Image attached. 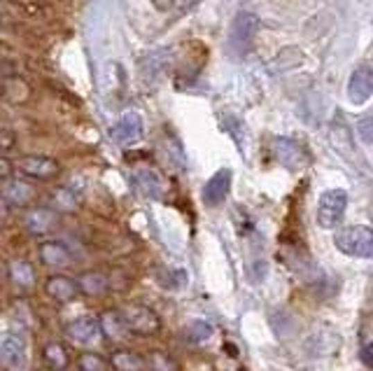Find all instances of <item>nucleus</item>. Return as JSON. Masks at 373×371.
<instances>
[{
	"label": "nucleus",
	"instance_id": "obj_20",
	"mask_svg": "<svg viewBox=\"0 0 373 371\" xmlns=\"http://www.w3.org/2000/svg\"><path fill=\"white\" fill-rule=\"evenodd\" d=\"M110 364L117 371H143L147 367V362L138 353H131V350H114L110 355Z\"/></svg>",
	"mask_w": 373,
	"mask_h": 371
},
{
	"label": "nucleus",
	"instance_id": "obj_3",
	"mask_svg": "<svg viewBox=\"0 0 373 371\" xmlns=\"http://www.w3.org/2000/svg\"><path fill=\"white\" fill-rule=\"evenodd\" d=\"M124 318H126L128 329L138 336H154L162 331V318H159L150 306H140V304L128 306L124 311Z\"/></svg>",
	"mask_w": 373,
	"mask_h": 371
},
{
	"label": "nucleus",
	"instance_id": "obj_5",
	"mask_svg": "<svg viewBox=\"0 0 373 371\" xmlns=\"http://www.w3.org/2000/svg\"><path fill=\"white\" fill-rule=\"evenodd\" d=\"M273 157L278 159L280 166H285L289 171H299L311 164V157H308V152L304 150V145L292 138H275Z\"/></svg>",
	"mask_w": 373,
	"mask_h": 371
},
{
	"label": "nucleus",
	"instance_id": "obj_28",
	"mask_svg": "<svg viewBox=\"0 0 373 371\" xmlns=\"http://www.w3.org/2000/svg\"><path fill=\"white\" fill-rule=\"evenodd\" d=\"M10 150H12V136H10V131H3V152L8 155Z\"/></svg>",
	"mask_w": 373,
	"mask_h": 371
},
{
	"label": "nucleus",
	"instance_id": "obj_10",
	"mask_svg": "<svg viewBox=\"0 0 373 371\" xmlns=\"http://www.w3.org/2000/svg\"><path fill=\"white\" fill-rule=\"evenodd\" d=\"M66 334L73 338L75 343H82V345L98 341L101 334H103L101 318H94V316H80V318H75L73 322H68Z\"/></svg>",
	"mask_w": 373,
	"mask_h": 371
},
{
	"label": "nucleus",
	"instance_id": "obj_21",
	"mask_svg": "<svg viewBox=\"0 0 373 371\" xmlns=\"http://www.w3.org/2000/svg\"><path fill=\"white\" fill-rule=\"evenodd\" d=\"M42 357H44V362H47V367L51 371H63L68 367V353L61 343H47L44 345Z\"/></svg>",
	"mask_w": 373,
	"mask_h": 371
},
{
	"label": "nucleus",
	"instance_id": "obj_6",
	"mask_svg": "<svg viewBox=\"0 0 373 371\" xmlns=\"http://www.w3.org/2000/svg\"><path fill=\"white\" fill-rule=\"evenodd\" d=\"M229 189H231V171L229 169L217 171L201 189L203 206H208V208L222 206V203L227 201V196H229Z\"/></svg>",
	"mask_w": 373,
	"mask_h": 371
},
{
	"label": "nucleus",
	"instance_id": "obj_26",
	"mask_svg": "<svg viewBox=\"0 0 373 371\" xmlns=\"http://www.w3.org/2000/svg\"><path fill=\"white\" fill-rule=\"evenodd\" d=\"M359 360H362L364 367L373 369V341H369L362 350H359Z\"/></svg>",
	"mask_w": 373,
	"mask_h": 371
},
{
	"label": "nucleus",
	"instance_id": "obj_27",
	"mask_svg": "<svg viewBox=\"0 0 373 371\" xmlns=\"http://www.w3.org/2000/svg\"><path fill=\"white\" fill-rule=\"evenodd\" d=\"M359 133H362L366 143H373V119H364L362 124H359Z\"/></svg>",
	"mask_w": 373,
	"mask_h": 371
},
{
	"label": "nucleus",
	"instance_id": "obj_16",
	"mask_svg": "<svg viewBox=\"0 0 373 371\" xmlns=\"http://www.w3.org/2000/svg\"><path fill=\"white\" fill-rule=\"evenodd\" d=\"M37 257H40L42 264L49 266V268H66V266H70V250L59 241L42 243L40 250H37Z\"/></svg>",
	"mask_w": 373,
	"mask_h": 371
},
{
	"label": "nucleus",
	"instance_id": "obj_15",
	"mask_svg": "<svg viewBox=\"0 0 373 371\" xmlns=\"http://www.w3.org/2000/svg\"><path fill=\"white\" fill-rule=\"evenodd\" d=\"M131 182L136 184V189L147 199H162L164 194V182L152 169H138L131 175Z\"/></svg>",
	"mask_w": 373,
	"mask_h": 371
},
{
	"label": "nucleus",
	"instance_id": "obj_23",
	"mask_svg": "<svg viewBox=\"0 0 373 371\" xmlns=\"http://www.w3.org/2000/svg\"><path fill=\"white\" fill-rule=\"evenodd\" d=\"M77 369L80 371H107L110 364L105 362V357H101L96 353H82L77 357Z\"/></svg>",
	"mask_w": 373,
	"mask_h": 371
},
{
	"label": "nucleus",
	"instance_id": "obj_7",
	"mask_svg": "<svg viewBox=\"0 0 373 371\" xmlns=\"http://www.w3.org/2000/svg\"><path fill=\"white\" fill-rule=\"evenodd\" d=\"M110 136L117 145H136L140 138H143V119H140L138 112H126L121 114L117 124L110 129Z\"/></svg>",
	"mask_w": 373,
	"mask_h": 371
},
{
	"label": "nucleus",
	"instance_id": "obj_2",
	"mask_svg": "<svg viewBox=\"0 0 373 371\" xmlns=\"http://www.w3.org/2000/svg\"><path fill=\"white\" fill-rule=\"evenodd\" d=\"M345 208H348V191L345 189H327L320 196L318 203V225L322 229L338 227V222L343 220Z\"/></svg>",
	"mask_w": 373,
	"mask_h": 371
},
{
	"label": "nucleus",
	"instance_id": "obj_22",
	"mask_svg": "<svg viewBox=\"0 0 373 371\" xmlns=\"http://www.w3.org/2000/svg\"><path fill=\"white\" fill-rule=\"evenodd\" d=\"M51 201H54L56 210H66V213H70V210H75L77 206H80V199H77L73 191L66 189V187L56 189L54 194H51Z\"/></svg>",
	"mask_w": 373,
	"mask_h": 371
},
{
	"label": "nucleus",
	"instance_id": "obj_18",
	"mask_svg": "<svg viewBox=\"0 0 373 371\" xmlns=\"http://www.w3.org/2000/svg\"><path fill=\"white\" fill-rule=\"evenodd\" d=\"M101 327H103V334H105L110 341H126L128 336V325H126V318L124 313L119 311H105L101 316Z\"/></svg>",
	"mask_w": 373,
	"mask_h": 371
},
{
	"label": "nucleus",
	"instance_id": "obj_19",
	"mask_svg": "<svg viewBox=\"0 0 373 371\" xmlns=\"http://www.w3.org/2000/svg\"><path fill=\"white\" fill-rule=\"evenodd\" d=\"M77 285H80V292L85 297H101L110 287V280H107V276H103L101 271H87L77 278Z\"/></svg>",
	"mask_w": 373,
	"mask_h": 371
},
{
	"label": "nucleus",
	"instance_id": "obj_1",
	"mask_svg": "<svg viewBox=\"0 0 373 371\" xmlns=\"http://www.w3.org/2000/svg\"><path fill=\"white\" fill-rule=\"evenodd\" d=\"M333 245L338 248V252L348 254V257L371 259L373 257V229L364 225L343 227L333 236Z\"/></svg>",
	"mask_w": 373,
	"mask_h": 371
},
{
	"label": "nucleus",
	"instance_id": "obj_8",
	"mask_svg": "<svg viewBox=\"0 0 373 371\" xmlns=\"http://www.w3.org/2000/svg\"><path fill=\"white\" fill-rule=\"evenodd\" d=\"M35 199V189L19 178H5L3 180V201L8 208H26Z\"/></svg>",
	"mask_w": 373,
	"mask_h": 371
},
{
	"label": "nucleus",
	"instance_id": "obj_17",
	"mask_svg": "<svg viewBox=\"0 0 373 371\" xmlns=\"http://www.w3.org/2000/svg\"><path fill=\"white\" fill-rule=\"evenodd\" d=\"M8 278L15 287L31 290L35 285V266L28 259H12L8 264Z\"/></svg>",
	"mask_w": 373,
	"mask_h": 371
},
{
	"label": "nucleus",
	"instance_id": "obj_9",
	"mask_svg": "<svg viewBox=\"0 0 373 371\" xmlns=\"http://www.w3.org/2000/svg\"><path fill=\"white\" fill-rule=\"evenodd\" d=\"M15 169L35 180H51L59 175V164L49 157H21L15 162Z\"/></svg>",
	"mask_w": 373,
	"mask_h": 371
},
{
	"label": "nucleus",
	"instance_id": "obj_12",
	"mask_svg": "<svg viewBox=\"0 0 373 371\" xmlns=\"http://www.w3.org/2000/svg\"><path fill=\"white\" fill-rule=\"evenodd\" d=\"M373 96V68H357L348 82V98L355 105L366 103Z\"/></svg>",
	"mask_w": 373,
	"mask_h": 371
},
{
	"label": "nucleus",
	"instance_id": "obj_11",
	"mask_svg": "<svg viewBox=\"0 0 373 371\" xmlns=\"http://www.w3.org/2000/svg\"><path fill=\"white\" fill-rule=\"evenodd\" d=\"M0 355H3V364L8 369H21L26 364V338L17 331H8L0 343Z\"/></svg>",
	"mask_w": 373,
	"mask_h": 371
},
{
	"label": "nucleus",
	"instance_id": "obj_24",
	"mask_svg": "<svg viewBox=\"0 0 373 371\" xmlns=\"http://www.w3.org/2000/svg\"><path fill=\"white\" fill-rule=\"evenodd\" d=\"M186 336H189V341H194V343L208 341L212 336V325H208L205 320H194V322L186 327Z\"/></svg>",
	"mask_w": 373,
	"mask_h": 371
},
{
	"label": "nucleus",
	"instance_id": "obj_13",
	"mask_svg": "<svg viewBox=\"0 0 373 371\" xmlns=\"http://www.w3.org/2000/svg\"><path fill=\"white\" fill-rule=\"evenodd\" d=\"M44 290L54 302L59 304H70L75 302L77 297H80V285H77V280L68 278V276H61V273H56V276H49L47 278V285H44Z\"/></svg>",
	"mask_w": 373,
	"mask_h": 371
},
{
	"label": "nucleus",
	"instance_id": "obj_4",
	"mask_svg": "<svg viewBox=\"0 0 373 371\" xmlns=\"http://www.w3.org/2000/svg\"><path fill=\"white\" fill-rule=\"evenodd\" d=\"M257 31H259V17L252 15V12H238L234 24H231V33L229 42L236 52H245L250 47V42L254 40Z\"/></svg>",
	"mask_w": 373,
	"mask_h": 371
},
{
	"label": "nucleus",
	"instance_id": "obj_14",
	"mask_svg": "<svg viewBox=\"0 0 373 371\" xmlns=\"http://www.w3.org/2000/svg\"><path fill=\"white\" fill-rule=\"evenodd\" d=\"M24 227L28 234L42 236L56 227V213L51 208H28L24 213Z\"/></svg>",
	"mask_w": 373,
	"mask_h": 371
},
{
	"label": "nucleus",
	"instance_id": "obj_25",
	"mask_svg": "<svg viewBox=\"0 0 373 371\" xmlns=\"http://www.w3.org/2000/svg\"><path fill=\"white\" fill-rule=\"evenodd\" d=\"M150 367L154 371H177V364L173 362V357L164 355V353H152L150 355Z\"/></svg>",
	"mask_w": 373,
	"mask_h": 371
}]
</instances>
